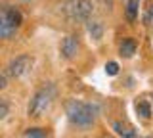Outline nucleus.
Listing matches in <instances>:
<instances>
[{
  "label": "nucleus",
  "mask_w": 153,
  "mask_h": 138,
  "mask_svg": "<svg viewBox=\"0 0 153 138\" xmlns=\"http://www.w3.org/2000/svg\"><path fill=\"white\" fill-rule=\"evenodd\" d=\"M65 113H67L69 121L73 123L75 127L88 128V127H92L94 121H96L98 106L80 102V100H69V102L65 104Z\"/></svg>",
  "instance_id": "nucleus-1"
},
{
  "label": "nucleus",
  "mask_w": 153,
  "mask_h": 138,
  "mask_svg": "<svg viewBox=\"0 0 153 138\" xmlns=\"http://www.w3.org/2000/svg\"><path fill=\"white\" fill-rule=\"evenodd\" d=\"M56 96V87L52 83H44L40 88L33 94L31 102H29V115L31 117H40L50 109L52 102Z\"/></svg>",
  "instance_id": "nucleus-2"
},
{
  "label": "nucleus",
  "mask_w": 153,
  "mask_h": 138,
  "mask_svg": "<svg viewBox=\"0 0 153 138\" xmlns=\"http://www.w3.org/2000/svg\"><path fill=\"white\" fill-rule=\"evenodd\" d=\"M94 12L92 0H69L65 4V13L73 21H90V16Z\"/></svg>",
  "instance_id": "nucleus-3"
},
{
  "label": "nucleus",
  "mask_w": 153,
  "mask_h": 138,
  "mask_svg": "<svg viewBox=\"0 0 153 138\" xmlns=\"http://www.w3.org/2000/svg\"><path fill=\"white\" fill-rule=\"evenodd\" d=\"M33 63H35V58H33L31 54H21V56H17V58H13L10 61L8 67L4 71L8 73V77L19 79V77H23V75H27L29 71H31Z\"/></svg>",
  "instance_id": "nucleus-4"
},
{
  "label": "nucleus",
  "mask_w": 153,
  "mask_h": 138,
  "mask_svg": "<svg viewBox=\"0 0 153 138\" xmlns=\"http://www.w3.org/2000/svg\"><path fill=\"white\" fill-rule=\"evenodd\" d=\"M79 50H80V42H79V37L76 35H69V37H65V39L61 40V54H63L65 60L76 58Z\"/></svg>",
  "instance_id": "nucleus-5"
},
{
  "label": "nucleus",
  "mask_w": 153,
  "mask_h": 138,
  "mask_svg": "<svg viewBox=\"0 0 153 138\" xmlns=\"http://www.w3.org/2000/svg\"><path fill=\"white\" fill-rule=\"evenodd\" d=\"M113 131L121 138H136V128L124 121H113Z\"/></svg>",
  "instance_id": "nucleus-6"
},
{
  "label": "nucleus",
  "mask_w": 153,
  "mask_h": 138,
  "mask_svg": "<svg viewBox=\"0 0 153 138\" xmlns=\"http://www.w3.org/2000/svg\"><path fill=\"white\" fill-rule=\"evenodd\" d=\"M16 33H17V27L2 16V19H0V37H2V39H12Z\"/></svg>",
  "instance_id": "nucleus-7"
},
{
  "label": "nucleus",
  "mask_w": 153,
  "mask_h": 138,
  "mask_svg": "<svg viewBox=\"0 0 153 138\" xmlns=\"http://www.w3.org/2000/svg\"><path fill=\"white\" fill-rule=\"evenodd\" d=\"M119 54L123 58H132L136 54V42H134V39H123L121 46H119Z\"/></svg>",
  "instance_id": "nucleus-8"
},
{
  "label": "nucleus",
  "mask_w": 153,
  "mask_h": 138,
  "mask_svg": "<svg viewBox=\"0 0 153 138\" xmlns=\"http://www.w3.org/2000/svg\"><path fill=\"white\" fill-rule=\"evenodd\" d=\"M2 16L6 17V19H10V21H12L13 25L17 27V29L21 27V23H23V16H21V13H19V12L16 10V8H4Z\"/></svg>",
  "instance_id": "nucleus-9"
},
{
  "label": "nucleus",
  "mask_w": 153,
  "mask_h": 138,
  "mask_svg": "<svg viewBox=\"0 0 153 138\" xmlns=\"http://www.w3.org/2000/svg\"><path fill=\"white\" fill-rule=\"evenodd\" d=\"M88 33H90L92 39L100 40L103 37V25H102V21H88Z\"/></svg>",
  "instance_id": "nucleus-10"
},
{
  "label": "nucleus",
  "mask_w": 153,
  "mask_h": 138,
  "mask_svg": "<svg viewBox=\"0 0 153 138\" xmlns=\"http://www.w3.org/2000/svg\"><path fill=\"white\" fill-rule=\"evenodd\" d=\"M138 8H140V0H128L126 4V19L128 21H134L138 17Z\"/></svg>",
  "instance_id": "nucleus-11"
},
{
  "label": "nucleus",
  "mask_w": 153,
  "mask_h": 138,
  "mask_svg": "<svg viewBox=\"0 0 153 138\" xmlns=\"http://www.w3.org/2000/svg\"><path fill=\"white\" fill-rule=\"evenodd\" d=\"M136 111H138V115H142L143 119H149L151 117L149 102H147V100H140V102H136Z\"/></svg>",
  "instance_id": "nucleus-12"
},
{
  "label": "nucleus",
  "mask_w": 153,
  "mask_h": 138,
  "mask_svg": "<svg viewBox=\"0 0 153 138\" xmlns=\"http://www.w3.org/2000/svg\"><path fill=\"white\" fill-rule=\"evenodd\" d=\"M27 138H46V131L44 128H29Z\"/></svg>",
  "instance_id": "nucleus-13"
},
{
  "label": "nucleus",
  "mask_w": 153,
  "mask_h": 138,
  "mask_svg": "<svg viewBox=\"0 0 153 138\" xmlns=\"http://www.w3.org/2000/svg\"><path fill=\"white\" fill-rule=\"evenodd\" d=\"M105 73L107 75H117L119 73V63L117 61H107V63H105Z\"/></svg>",
  "instance_id": "nucleus-14"
},
{
  "label": "nucleus",
  "mask_w": 153,
  "mask_h": 138,
  "mask_svg": "<svg viewBox=\"0 0 153 138\" xmlns=\"http://www.w3.org/2000/svg\"><path fill=\"white\" fill-rule=\"evenodd\" d=\"M8 111H10V106H8V102H6V100H0V119H6Z\"/></svg>",
  "instance_id": "nucleus-15"
},
{
  "label": "nucleus",
  "mask_w": 153,
  "mask_h": 138,
  "mask_svg": "<svg viewBox=\"0 0 153 138\" xmlns=\"http://www.w3.org/2000/svg\"><path fill=\"white\" fill-rule=\"evenodd\" d=\"M143 23H147V25H153V6L143 13Z\"/></svg>",
  "instance_id": "nucleus-16"
},
{
  "label": "nucleus",
  "mask_w": 153,
  "mask_h": 138,
  "mask_svg": "<svg viewBox=\"0 0 153 138\" xmlns=\"http://www.w3.org/2000/svg\"><path fill=\"white\" fill-rule=\"evenodd\" d=\"M6 87H8V73L2 71V75H0V88H6Z\"/></svg>",
  "instance_id": "nucleus-17"
},
{
  "label": "nucleus",
  "mask_w": 153,
  "mask_h": 138,
  "mask_svg": "<svg viewBox=\"0 0 153 138\" xmlns=\"http://www.w3.org/2000/svg\"><path fill=\"white\" fill-rule=\"evenodd\" d=\"M146 138H153V136H146Z\"/></svg>",
  "instance_id": "nucleus-18"
},
{
  "label": "nucleus",
  "mask_w": 153,
  "mask_h": 138,
  "mask_svg": "<svg viewBox=\"0 0 153 138\" xmlns=\"http://www.w3.org/2000/svg\"><path fill=\"white\" fill-rule=\"evenodd\" d=\"M23 2H27V0H23Z\"/></svg>",
  "instance_id": "nucleus-19"
}]
</instances>
